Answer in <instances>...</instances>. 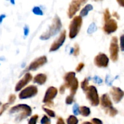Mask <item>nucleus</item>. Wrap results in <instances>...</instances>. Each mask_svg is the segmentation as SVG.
<instances>
[{"instance_id":"1","label":"nucleus","mask_w":124,"mask_h":124,"mask_svg":"<svg viewBox=\"0 0 124 124\" xmlns=\"http://www.w3.org/2000/svg\"><path fill=\"white\" fill-rule=\"evenodd\" d=\"M19 112V115L17 116L16 119V121L18 122H20L22 120L27 118L28 116H30L31 115L32 110H31V107L26 104H18L11 108L10 110H9L10 114Z\"/></svg>"},{"instance_id":"2","label":"nucleus","mask_w":124,"mask_h":124,"mask_svg":"<svg viewBox=\"0 0 124 124\" xmlns=\"http://www.w3.org/2000/svg\"><path fill=\"white\" fill-rule=\"evenodd\" d=\"M75 72L70 71L67 73L64 77L65 85L66 88H69L70 89V96L74 97L76 93L79 86L78 80L77 78H75Z\"/></svg>"},{"instance_id":"3","label":"nucleus","mask_w":124,"mask_h":124,"mask_svg":"<svg viewBox=\"0 0 124 124\" xmlns=\"http://www.w3.org/2000/svg\"><path fill=\"white\" fill-rule=\"evenodd\" d=\"M62 27V23L60 18L58 16H55L53 21V23L47 31L42 34L40 36V39L42 40H46L49 39L52 36H54L60 31Z\"/></svg>"},{"instance_id":"4","label":"nucleus","mask_w":124,"mask_h":124,"mask_svg":"<svg viewBox=\"0 0 124 124\" xmlns=\"http://www.w3.org/2000/svg\"><path fill=\"white\" fill-rule=\"evenodd\" d=\"M82 24V18L81 16H76L71 21L69 26V38H75L79 32Z\"/></svg>"},{"instance_id":"5","label":"nucleus","mask_w":124,"mask_h":124,"mask_svg":"<svg viewBox=\"0 0 124 124\" xmlns=\"http://www.w3.org/2000/svg\"><path fill=\"white\" fill-rule=\"evenodd\" d=\"M85 93L86 94V98L89 101L90 104L92 106L95 107L99 105L100 102L99 95H98V90L94 86H89Z\"/></svg>"},{"instance_id":"6","label":"nucleus","mask_w":124,"mask_h":124,"mask_svg":"<svg viewBox=\"0 0 124 124\" xmlns=\"http://www.w3.org/2000/svg\"><path fill=\"white\" fill-rule=\"evenodd\" d=\"M110 54L112 61H117L119 58V46L118 39L116 36H113L111 39L110 46Z\"/></svg>"},{"instance_id":"7","label":"nucleus","mask_w":124,"mask_h":124,"mask_svg":"<svg viewBox=\"0 0 124 124\" xmlns=\"http://www.w3.org/2000/svg\"><path fill=\"white\" fill-rule=\"evenodd\" d=\"M57 94H58V89L54 87H50L46 90L43 99V102L45 103L47 106L52 107V105H53L52 100L56 96Z\"/></svg>"},{"instance_id":"8","label":"nucleus","mask_w":124,"mask_h":124,"mask_svg":"<svg viewBox=\"0 0 124 124\" xmlns=\"http://www.w3.org/2000/svg\"><path fill=\"white\" fill-rule=\"evenodd\" d=\"M38 90L36 86L29 85L20 92L19 94V98L21 99H27L32 98L37 94Z\"/></svg>"},{"instance_id":"9","label":"nucleus","mask_w":124,"mask_h":124,"mask_svg":"<svg viewBox=\"0 0 124 124\" xmlns=\"http://www.w3.org/2000/svg\"><path fill=\"white\" fill-rule=\"evenodd\" d=\"M87 1H83V0H75V1H71L68 9V16L69 18H71L73 17L76 12L80 9L81 6L85 4Z\"/></svg>"},{"instance_id":"10","label":"nucleus","mask_w":124,"mask_h":124,"mask_svg":"<svg viewBox=\"0 0 124 124\" xmlns=\"http://www.w3.org/2000/svg\"><path fill=\"white\" fill-rule=\"evenodd\" d=\"M47 62V58L46 56H42L38 58L35 59L33 61L30 63V65L27 67L25 71H34V70H37L41 67L43 66L44 64H46Z\"/></svg>"},{"instance_id":"11","label":"nucleus","mask_w":124,"mask_h":124,"mask_svg":"<svg viewBox=\"0 0 124 124\" xmlns=\"http://www.w3.org/2000/svg\"><path fill=\"white\" fill-rule=\"evenodd\" d=\"M94 63L98 67H107L108 65L109 59L106 54L100 53L94 58Z\"/></svg>"},{"instance_id":"12","label":"nucleus","mask_w":124,"mask_h":124,"mask_svg":"<svg viewBox=\"0 0 124 124\" xmlns=\"http://www.w3.org/2000/svg\"><path fill=\"white\" fill-rule=\"evenodd\" d=\"M65 38H66V31L63 30L61 33L59 37L52 43L50 48V52H54V51H56L57 50L59 49L63 45L65 40Z\"/></svg>"},{"instance_id":"13","label":"nucleus","mask_w":124,"mask_h":124,"mask_svg":"<svg viewBox=\"0 0 124 124\" xmlns=\"http://www.w3.org/2000/svg\"><path fill=\"white\" fill-rule=\"evenodd\" d=\"M117 23L115 19H110L107 21L105 22L103 30L107 34H110L116 31L117 29Z\"/></svg>"},{"instance_id":"14","label":"nucleus","mask_w":124,"mask_h":124,"mask_svg":"<svg viewBox=\"0 0 124 124\" xmlns=\"http://www.w3.org/2000/svg\"><path fill=\"white\" fill-rule=\"evenodd\" d=\"M110 93L115 103H119L124 97V92L119 87H113L110 90Z\"/></svg>"},{"instance_id":"15","label":"nucleus","mask_w":124,"mask_h":124,"mask_svg":"<svg viewBox=\"0 0 124 124\" xmlns=\"http://www.w3.org/2000/svg\"><path fill=\"white\" fill-rule=\"evenodd\" d=\"M32 75L30 73H25L24 77L20 81H18V82L16 85L15 88V92H19V91H20L23 87H25L29 82H30L31 81V80L32 79Z\"/></svg>"},{"instance_id":"16","label":"nucleus","mask_w":124,"mask_h":124,"mask_svg":"<svg viewBox=\"0 0 124 124\" xmlns=\"http://www.w3.org/2000/svg\"><path fill=\"white\" fill-rule=\"evenodd\" d=\"M101 105L103 108L107 109L113 107L112 102L107 94H104L101 98Z\"/></svg>"},{"instance_id":"17","label":"nucleus","mask_w":124,"mask_h":124,"mask_svg":"<svg viewBox=\"0 0 124 124\" xmlns=\"http://www.w3.org/2000/svg\"><path fill=\"white\" fill-rule=\"evenodd\" d=\"M47 76L45 74H38L34 78L33 82L38 84L39 85H43L46 83V81H47Z\"/></svg>"},{"instance_id":"18","label":"nucleus","mask_w":124,"mask_h":124,"mask_svg":"<svg viewBox=\"0 0 124 124\" xmlns=\"http://www.w3.org/2000/svg\"><path fill=\"white\" fill-rule=\"evenodd\" d=\"M93 8V6L91 4H87L81 10V12H80V15L81 17L82 16H85L86 15H87L88 13V12L92 10Z\"/></svg>"},{"instance_id":"19","label":"nucleus","mask_w":124,"mask_h":124,"mask_svg":"<svg viewBox=\"0 0 124 124\" xmlns=\"http://www.w3.org/2000/svg\"><path fill=\"white\" fill-rule=\"evenodd\" d=\"M79 113L82 116L87 117L90 115V109L85 106H82L79 108Z\"/></svg>"},{"instance_id":"20","label":"nucleus","mask_w":124,"mask_h":124,"mask_svg":"<svg viewBox=\"0 0 124 124\" xmlns=\"http://www.w3.org/2000/svg\"><path fill=\"white\" fill-rule=\"evenodd\" d=\"M105 111H106V113L108 114V115H110V116H111V117H114V116H115L117 113H118V111H117L116 108L113 107L106 109Z\"/></svg>"},{"instance_id":"21","label":"nucleus","mask_w":124,"mask_h":124,"mask_svg":"<svg viewBox=\"0 0 124 124\" xmlns=\"http://www.w3.org/2000/svg\"><path fill=\"white\" fill-rule=\"evenodd\" d=\"M67 124H78V119L76 116L71 115L67 119Z\"/></svg>"},{"instance_id":"22","label":"nucleus","mask_w":124,"mask_h":124,"mask_svg":"<svg viewBox=\"0 0 124 124\" xmlns=\"http://www.w3.org/2000/svg\"><path fill=\"white\" fill-rule=\"evenodd\" d=\"M88 84H89V79L88 78L84 79V81L81 82V88L84 92H85L87 88H88Z\"/></svg>"},{"instance_id":"23","label":"nucleus","mask_w":124,"mask_h":124,"mask_svg":"<svg viewBox=\"0 0 124 124\" xmlns=\"http://www.w3.org/2000/svg\"><path fill=\"white\" fill-rule=\"evenodd\" d=\"M96 25H95V24H94V23H93L90 25L89 27H88V30H87V33H88V34H92L93 33V32H94V31L96 30Z\"/></svg>"},{"instance_id":"24","label":"nucleus","mask_w":124,"mask_h":124,"mask_svg":"<svg viewBox=\"0 0 124 124\" xmlns=\"http://www.w3.org/2000/svg\"><path fill=\"white\" fill-rule=\"evenodd\" d=\"M104 19L105 22L107 21L109 19H111V15H110V12H109L108 8H106L105 10V12L104 13Z\"/></svg>"},{"instance_id":"25","label":"nucleus","mask_w":124,"mask_h":124,"mask_svg":"<svg viewBox=\"0 0 124 124\" xmlns=\"http://www.w3.org/2000/svg\"><path fill=\"white\" fill-rule=\"evenodd\" d=\"M39 116L38 115H35L30 117L28 124H36L38 119Z\"/></svg>"},{"instance_id":"26","label":"nucleus","mask_w":124,"mask_h":124,"mask_svg":"<svg viewBox=\"0 0 124 124\" xmlns=\"http://www.w3.org/2000/svg\"><path fill=\"white\" fill-rule=\"evenodd\" d=\"M41 124H51V121L46 115H44L41 120Z\"/></svg>"},{"instance_id":"27","label":"nucleus","mask_w":124,"mask_h":124,"mask_svg":"<svg viewBox=\"0 0 124 124\" xmlns=\"http://www.w3.org/2000/svg\"><path fill=\"white\" fill-rule=\"evenodd\" d=\"M42 109L44 110L45 112H46L49 116H50V117H55V113H54V112L53 110H51L48 108H46L45 107H42Z\"/></svg>"},{"instance_id":"28","label":"nucleus","mask_w":124,"mask_h":124,"mask_svg":"<svg viewBox=\"0 0 124 124\" xmlns=\"http://www.w3.org/2000/svg\"><path fill=\"white\" fill-rule=\"evenodd\" d=\"M32 11L35 15H43V12L39 7H35L33 8Z\"/></svg>"},{"instance_id":"29","label":"nucleus","mask_w":124,"mask_h":124,"mask_svg":"<svg viewBox=\"0 0 124 124\" xmlns=\"http://www.w3.org/2000/svg\"><path fill=\"white\" fill-rule=\"evenodd\" d=\"M16 95L14 94H11L10 95L8 96V104H12L14 103V102L16 100Z\"/></svg>"},{"instance_id":"30","label":"nucleus","mask_w":124,"mask_h":124,"mask_svg":"<svg viewBox=\"0 0 124 124\" xmlns=\"http://www.w3.org/2000/svg\"><path fill=\"white\" fill-rule=\"evenodd\" d=\"M8 105H9V104L8 103H6V104H3L1 107V109H0V116L2 115L4 112L8 108Z\"/></svg>"},{"instance_id":"31","label":"nucleus","mask_w":124,"mask_h":124,"mask_svg":"<svg viewBox=\"0 0 124 124\" xmlns=\"http://www.w3.org/2000/svg\"><path fill=\"white\" fill-rule=\"evenodd\" d=\"M73 111L75 115H78L79 114H80L79 108L78 105L77 104H75L73 107Z\"/></svg>"},{"instance_id":"32","label":"nucleus","mask_w":124,"mask_h":124,"mask_svg":"<svg viewBox=\"0 0 124 124\" xmlns=\"http://www.w3.org/2000/svg\"><path fill=\"white\" fill-rule=\"evenodd\" d=\"M79 53V45L77 44H75V48H73V54L74 56H78Z\"/></svg>"},{"instance_id":"33","label":"nucleus","mask_w":124,"mask_h":124,"mask_svg":"<svg viewBox=\"0 0 124 124\" xmlns=\"http://www.w3.org/2000/svg\"><path fill=\"white\" fill-rule=\"evenodd\" d=\"M73 100H74V97L69 95L66 98V99H65V103H66L67 104L70 105V104H72V102H73Z\"/></svg>"},{"instance_id":"34","label":"nucleus","mask_w":124,"mask_h":124,"mask_svg":"<svg viewBox=\"0 0 124 124\" xmlns=\"http://www.w3.org/2000/svg\"><path fill=\"white\" fill-rule=\"evenodd\" d=\"M120 45L121 50L124 52V35H122L120 38Z\"/></svg>"},{"instance_id":"35","label":"nucleus","mask_w":124,"mask_h":124,"mask_svg":"<svg viewBox=\"0 0 124 124\" xmlns=\"http://www.w3.org/2000/svg\"><path fill=\"white\" fill-rule=\"evenodd\" d=\"M84 63H82V62L79 63V64H78V65L76 67V71H77V72H80V71L82 70V69L84 68Z\"/></svg>"},{"instance_id":"36","label":"nucleus","mask_w":124,"mask_h":124,"mask_svg":"<svg viewBox=\"0 0 124 124\" xmlns=\"http://www.w3.org/2000/svg\"><path fill=\"white\" fill-rule=\"evenodd\" d=\"M93 124H102V121L98 118H93L92 120Z\"/></svg>"},{"instance_id":"37","label":"nucleus","mask_w":124,"mask_h":124,"mask_svg":"<svg viewBox=\"0 0 124 124\" xmlns=\"http://www.w3.org/2000/svg\"><path fill=\"white\" fill-rule=\"evenodd\" d=\"M93 79H94V82H96V83L97 84H101L102 82V80L98 76H94Z\"/></svg>"},{"instance_id":"38","label":"nucleus","mask_w":124,"mask_h":124,"mask_svg":"<svg viewBox=\"0 0 124 124\" xmlns=\"http://www.w3.org/2000/svg\"><path fill=\"white\" fill-rule=\"evenodd\" d=\"M65 85H62L60 87V89H59V92H60V93L61 94H63V93L65 92Z\"/></svg>"},{"instance_id":"39","label":"nucleus","mask_w":124,"mask_h":124,"mask_svg":"<svg viewBox=\"0 0 124 124\" xmlns=\"http://www.w3.org/2000/svg\"><path fill=\"white\" fill-rule=\"evenodd\" d=\"M56 124H65V122H64V119H63L62 117H59L58 121H57Z\"/></svg>"},{"instance_id":"40","label":"nucleus","mask_w":124,"mask_h":124,"mask_svg":"<svg viewBox=\"0 0 124 124\" xmlns=\"http://www.w3.org/2000/svg\"><path fill=\"white\" fill-rule=\"evenodd\" d=\"M29 28L27 27V26H25V27L24 28V35H25V36H27V35H28V33H29Z\"/></svg>"},{"instance_id":"41","label":"nucleus","mask_w":124,"mask_h":124,"mask_svg":"<svg viewBox=\"0 0 124 124\" xmlns=\"http://www.w3.org/2000/svg\"><path fill=\"white\" fill-rule=\"evenodd\" d=\"M6 17V15L5 14H1V15H0V24H2L4 19Z\"/></svg>"},{"instance_id":"42","label":"nucleus","mask_w":124,"mask_h":124,"mask_svg":"<svg viewBox=\"0 0 124 124\" xmlns=\"http://www.w3.org/2000/svg\"><path fill=\"white\" fill-rule=\"evenodd\" d=\"M117 2L119 4V6L124 7V0H117Z\"/></svg>"},{"instance_id":"43","label":"nucleus","mask_w":124,"mask_h":124,"mask_svg":"<svg viewBox=\"0 0 124 124\" xmlns=\"http://www.w3.org/2000/svg\"><path fill=\"white\" fill-rule=\"evenodd\" d=\"M113 16H115V17H116V18H117V19H119L120 18V17H119V15H118V13H117V12H113Z\"/></svg>"},{"instance_id":"44","label":"nucleus","mask_w":124,"mask_h":124,"mask_svg":"<svg viewBox=\"0 0 124 124\" xmlns=\"http://www.w3.org/2000/svg\"><path fill=\"white\" fill-rule=\"evenodd\" d=\"M81 124H92V122H84Z\"/></svg>"},{"instance_id":"45","label":"nucleus","mask_w":124,"mask_h":124,"mask_svg":"<svg viewBox=\"0 0 124 124\" xmlns=\"http://www.w3.org/2000/svg\"><path fill=\"white\" fill-rule=\"evenodd\" d=\"M10 2H11V3L13 4H15V1H10Z\"/></svg>"},{"instance_id":"46","label":"nucleus","mask_w":124,"mask_h":124,"mask_svg":"<svg viewBox=\"0 0 124 124\" xmlns=\"http://www.w3.org/2000/svg\"><path fill=\"white\" fill-rule=\"evenodd\" d=\"M1 105H2V104H1V102H0V106H1Z\"/></svg>"}]
</instances>
